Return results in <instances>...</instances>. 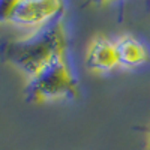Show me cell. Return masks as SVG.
Here are the masks:
<instances>
[{"mask_svg": "<svg viewBox=\"0 0 150 150\" xmlns=\"http://www.w3.org/2000/svg\"><path fill=\"white\" fill-rule=\"evenodd\" d=\"M63 18L65 14L59 15L23 39L0 41V62L20 69L27 78L33 77L54 56L66 53L68 41Z\"/></svg>", "mask_w": 150, "mask_h": 150, "instance_id": "6da1fadb", "label": "cell"}, {"mask_svg": "<svg viewBox=\"0 0 150 150\" xmlns=\"http://www.w3.org/2000/svg\"><path fill=\"white\" fill-rule=\"evenodd\" d=\"M80 93L78 80L72 72L66 53L54 56L33 77L23 90L27 104H44L57 99H75Z\"/></svg>", "mask_w": 150, "mask_h": 150, "instance_id": "7a4b0ae2", "label": "cell"}, {"mask_svg": "<svg viewBox=\"0 0 150 150\" xmlns=\"http://www.w3.org/2000/svg\"><path fill=\"white\" fill-rule=\"evenodd\" d=\"M65 14L59 0H0V23L39 29Z\"/></svg>", "mask_w": 150, "mask_h": 150, "instance_id": "3957f363", "label": "cell"}, {"mask_svg": "<svg viewBox=\"0 0 150 150\" xmlns=\"http://www.w3.org/2000/svg\"><path fill=\"white\" fill-rule=\"evenodd\" d=\"M86 66L96 72H111L119 66L116 44L105 36H95L86 54Z\"/></svg>", "mask_w": 150, "mask_h": 150, "instance_id": "277c9868", "label": "cell"}, {"mask_svg": "<svg viewBox=\"0 0 150 150\" xmlns=\"http://www.w3.org/2000/svg\"><path fill=\"white\" fill-rule=\"evenodd\" d=\"M116 44V54H117V62L119 66L122 68H138L149 62V51L146 45L138 41L132 35H125L120 36Z\"/></svg>", "mask_w": 150, "mask_h": 150, "instance_id": "5b68a950", "label": "cell"}, {"mask_svg": "<svg viewBox=\"0 0 150 150\" xmlns=\"http://www.w3.org/2000/svg\"><path fill=\"white\" fill-rule=\"evenodd\" d=\"M143 131H147V149L146 150H150V126L149 128H140Z\"/></svg>", "mask_w": 150, "mask_h": 150, "instance_id": "8992f818", "label": "cell"}]
</instances>
